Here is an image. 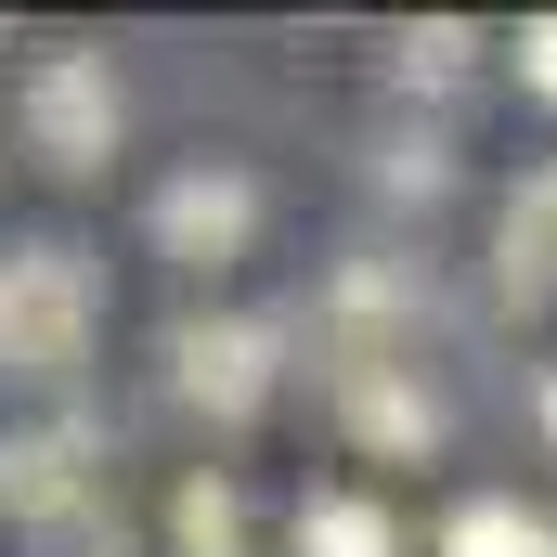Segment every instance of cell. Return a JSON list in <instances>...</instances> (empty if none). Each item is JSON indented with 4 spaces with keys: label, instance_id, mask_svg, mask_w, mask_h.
<instances>
[{
    "label": "cell",
    "instance_id": "6da1fadb",
    "mask_svg": "<svg viewBox=\"0 0 557 557\" xmlns=\"http://www.w3.org/2000/svg\"><path fill=\"white\" fill-rule=\"evenodd\" d=\"M91 324H104V273H91V247H65V234L0 247V376H13V389H78Z\"/></svg>",
    "mask_w": 557,
    "mask_h": 557
},
{
    "label": "cell",
    "instance_id": "7a4b0ae2",
    "mask_svg": "<svg viewBox=\"0 0 557 557\" xmlns=\"http://www.w3.org/2000/svg\"><path fill=\"white\" fill-rule=\"evenodd\" d=\"M13 117H26V156L39 169H104L117 156V131H131V91H117V65L104 52H39L26 65V91H13Z\"/></svg>",
    "mask_w": 557,
    "mask_h": 557
},
{
    "label": "cell",
    "instance_id": "3957f363",
    "mask_svg": "<svg viewBox=\"0 0 557 557\" xmlns=\"http://www.w3.org/2000/svg\"><path fill=\"white\" fill-rule=\"evenodd\" d=\"M91 506H104V441L78 416L0 428V519H13V532H78Z\"/></svg>",
    "mask_w": 557,
    "mask_h": 557
},
{
    "label": "cell",
    "instance_id": "277c9868",
    "mask_svg": "<svg viewBox=\"0 0 557 557\" xmlns=\"http://www.w3.org/2000/svg\"><path fill=\"white\" fill-rule=\"evenodd\" d=\"M247 234H260V182H247L234 156H208V169L156 182V247H169L182 273H221V260H247Z\"/></svg>",
    "mask_w": 557,
    "mask_h": 557
},
{
    "label": "cell",
    "instance_id": "5b68a950",
    "mask_svg": "<svg viewBox=\"0 0 557 557\" xmlns=\"http://www.w3.org/2000/svg\"><path fill=\"white\" fill-rule=\"evenodd\" d=\"M273 324H247V311H208V324H182L169 337V363H182V403H208V416H260L273 403Z\"/></svg>",
    "mask_w": 557,
    "mask_h": 557
},
{
    "label": "cell",
    "instance_id": "8992f818",
    "mask_svg": "<svg viewBox=\"0 0 557 557\" xmlns=\"http://www.w3.org/2000/svg\"><path fill=\"white\" fill-rule=\"evenodd\" d=\"M337 428L363 454H441V389H416V376H350L337 389Z\"/></svg>",
    "mask_w": 557,
    "mask_h": 557
},
{
    "label": "cell",
    "instance_id": "52a82bcc",
    "mask_svg": "<svg viewBox=\"0 0 557 557\" xmlns=\"http://www.w3.org/2000/svg\"><path fill=\"white\" fill-rule=\"evenodd\" d=\"M506 298H519V311L557 298V169H532V182L506 195Z\"/></svg>",
    "mask_w": 557,
    "mask_h": 557
},
{
    "label": "cell",
    "instance_id": "ba28073f",
    "mask_svg": "<svg viewBox=\"0 0 557 557\" xmlns=\"http://www.w3.org/2000/svg\"><path fill=\"white\" fill-rule=\"evenodd\" d=\"M298 557H403V519L376 493H311L298 506Z\"/></svg>",
    "mask_w": 557,
    "mask_h": 557
},
{
    "label": "cell",
    "instance_id": "9c48e42d",
    "mask_svg": "<svg viewBox=\"0 0 557 557\" xmlns=\"http://www.w3.org/2000/svg\"><path fill=\"white\" fill-rule=\"evenodd\" d=\"M441 557H557V532L532 506H506V493H467V506L441 519Z\"/></svg>",
    "mask_w": 557,
    "mask_h": 557
},
{
    "label": "cell",
    "instance_id": "30bf717a",
    "mask_svg": "<svg viewBox=\"0 0 557 557\" xmlns=\"http://www.w3.org/2000/svg\"><path fill=\"white\" fill-rule=\"evenodd\" d=\"M182 557H234V480H195L182 493Z\"/></svg>",
    "mask_w": 557,
    "mask_h": 557
},
{
    "label": "cell",
    "instance_id": "8fae6325",
    "mask_svg": "<svg viewBox=\"0 0 557 557\" xmlns=\"http://www.w3.org/2000/svg\"><path fill=\"white\" fill-rule=\"evenodd\" d=\"M519 91H545V104H557V13L519 26Z\"/></svg>",
    "mask_w": 557,
    "mask_h": 557
},
{
    "label": "cell",
    "instance_id": "7c38bea8",
    "mask_svg": "<svg viewBox=\"0 0 557 557\" xmlns=\"http://www.w3.org/2000/svg\"><path fill=\"white\" fill-rule=\"evenodd\" d=\"M545 428H557V376H545Z\"/></svg>",
    "mask_w": 557,
    "mask_h": 557
}]
</instances>
